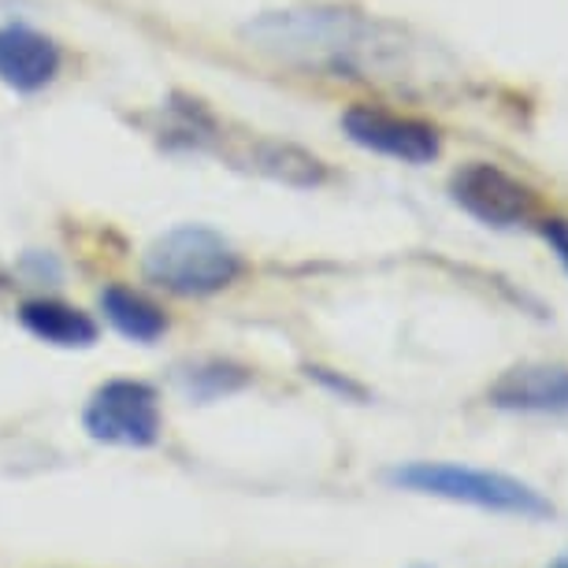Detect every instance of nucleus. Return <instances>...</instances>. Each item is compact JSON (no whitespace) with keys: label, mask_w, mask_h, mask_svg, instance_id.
I'll return each mask as SVG.
<instances>
[{"label":"nucleus","mask_w":568,"mask_h":568,"mask_svg":"<svg viewBox=\"0 0 568 568\" xmlns=\"http://www.w3.org/2000/svg\"><path fill=\"white\" fill-rule=\"evenodd\" d=\"M245 41L275 60L346 79H372L402 60L405 41L394 27L346 8H286L245 23Z\"/></svg>","instance_id":"f257e3e1"},{"label":"nucleus","mask_w":568,"mask_h":568,"mask_svg":"<svg viewBox=\"0 0 568 568\" xmlns=\"http://www.w3.org/2000/svg\"><path fill=\"white\" fill-rule=\"evenodd\" d=\"M387 484L409 495H427L443 501H460V506L501 513V517L520 520H554V501L524 484L517 476L490 468H468L454 465V460H409L387 471Z\"/></svg>","instance_id":"f03ea898"},{"label":"nucleus","mask_w":568,"mask_h":568,"mask_svg":"<svg viewBox=\"0 0 568 568\" xmlns=\"http://www.w3.org/2000/svg\"><path fill=\"white\" fill-rule=\"evenodd\" d=\"M242 275V256L209 227H175L145 253V278L179 297H209Z\"/></svg>","instance_id":"7ed1b4c3"},{"label":"nucleus","mask_w":568,"mask_h":568,"mask_svg":"<svg viewBox=\"0 0 568 568\" xmlns=\"http://www.w3.org/2000/svg\"><path fill=\"white\" fill-rule=\"evenodd\" d=\"M449 197L460 212L490 231H520L531 227L539 216V197L528 182L501 171L498 164H465L449 179Z\"/></svg>","instance_id":"20e7f679"},{"label":"nucleus","mask_w":568,"mask_h":568,"mask_svg":"<svg viewBox=\"0 0 568 568\" xmlns=\"http://www.w3.org/2000/svg\"><path fill=\"white\" fill-rule=\"evenodd\" d=\"M82 427L93 443L145 449L160 438V398L142 379H109L85 402Z\"/></svg>","instance_id":"39448f33"},{"label":"nucleus","mask_w":568,"mask_h":568,"mask_svg":"<svg viewBox=\"0 0 568 568\" xmlns=\"http://www.w3.org/2000/svg\"><path fill=\"white\" fill-rule=\"evenodd\" d=\"M342 131L353 145L368 149V153L402 160V164H432L443 153L438 131L424 120H409V115H394L387 109H372V104H353L342 115Z\"/></svg>","instance_id":"423d86ee"},{"label":"nucleus","mask_w":568,"mask_h":568,"mask_svg":"<svg viewBox=\"0 0 568 568\" xmlns=\"http://www.w3.org/2000/svg\"><path fill=\"white\" fill-rule=\"evenodd\" d=\"M487 402L501 413L568 416V368H557V364H517L487 390Z\"/></svg>","instance_id":"0eeeda50"},{"label":"nucleus","mask_w":568,"mask_h":568,"mask_svg":"<svg viewBox=\"0 0 568 568\" xmlns=\"http://www.w3.org/2000/svg\"><path fill=\"white\" fill-rule=\"evenodd\" d=\"M60 49L30 27H0V82L16 93H38L57 79Z\"/></svg>","instance_id":"6e6552de"},{"label":"nucleus","mask_w":568,"mask_h":568,"mask_svg":"<svg viewBox=\"0 0 568 568\" xmlns=\"http://www.w3.org/2000/svg\"><path fill=\"white\" fill-rule=\"evenodd\" d=\"M19 324L45 346L57 349H90L98 342V324L74 305L52 302V297H34L19 308Z\"/></svg>","instance_id":"1a4fd4ad"},{"label":"nucleus","mask_w":568,"mask_h":568,"mask_svg":"<svg viewBox=\"0 0 568 568\" xmlns=\"http://www.w3.org/2000/svg\"><path fill=\"white\" fill-rule=\"evenodd\" d=\"M101 313L123 338L142 342V346H153V342L168 331V316L160 313L149 297L126 291V286H104Z\"/></svg>","instance_id":"9d476101"},{"label":"nucleus","mask_w":568,"mask_h":568,"mask_svg":"<svg viewBox=\"0 0 568 568\" xmlns=\"http://www.w3.org/2000/svg\"><path fill=\"white\" fill-rule=\"evenodd\" d=\"M242 160L250 168L264 171V175L286 182V186H316V182H324V164L313 153L286 142H256Z\"/></svg>","instance_id":"9b49d317"},{"label":"nucleus","mask_w":568,"mask_h":568,"mask_svg":"<svg viewBox=\"0 0 568 568\" xmlns=\"http://www.w3.org/2000/svg\"><path fill=\"white\" fill-rule=\"evenodd\" d=\"M179 383L194 402H220V398H227V394L242 390L245 383H250V372L231 361H205V364H194V368H182Z\"/></svg>","instance_id":"f8f14e48"},{"label":"nucleus","mask_w":568,"mask_h":568,"mask_svg":"<svg viewBox=\"0 0 568 568\" xmlns=\"http://www.w3.org/2000/svg\"><path fill=\"white\" fill-rule=\"evenodd\" d=\"M305 375H308V379H316L320 387H327L331 394H338V398H349V402H368V390H364L361 383H353V379H346V375H338V372L324 368V364H308Z\"/></svg>","instance_id":"ddd939ff"},{"label":"nucleus","mask_w":568,"mask_h":568,"mask_svg":"<svg viewBox=\"0 0 568 568\" xmlns=\"http://www.w3.org/2000/svg\"><path fill=\"white\" fill-rule=\"evenodd\" d=\"M542 234V242L550 245V253L557 256V264L568 272V220L565 216H550V220H539L535 223Z\"/></svg>","instance_id":"4468645a"},{"label":"nucleus","mask_w":568,"mask_h":568,"mask_svg":"<svg viewBox=\"0 0 568 568\" xmlns=\"http://www.w3.org/2000/svg\"><path fill=\"white\" fill-rule=\"evenodd\" d=\"M23 272L34 278V283H60V264L45 253H30L23 261Z\"/></svg>","instance_id":"2eb2a0df"},{"label":"nucleus","mask_w":568,"mask_h":568,"mask_svg":"<svg viewBox=\"0 0 568 568\" xmlns=\"http://www.w3.org/2000/svg\"><path fill=\"white\" fill-rule=\"evenodd\" d=\"M546 568H568V554H561V557H554V561H550V565H546Z\"/></svg>","instance_id":"dca6fc26"},{"label":"nucleus","mask_w":568,"mask_h":568,"mask_svg":"<svg viewBox=\"0 0 568 568\" xmlns=\"http://www.w3.org/2000/svg\"><path fill=\"white\" fill-rule=\"evenodd\" d=\"M8 283V272H4V264H0V286H4Z\"/></svg>","instance_id":"f3484780"},{"label":"nucleus","mask_w":568,"mask_h":568,"mask_svg":"<svg viewBox=\"0 0 568 568\" xmlns=\"http://www.w3.org/2000/svg\"><path fill=\"white\" fill-rule=\"evenodd\" d=\"M413 568H432V565H413Z\"/></svg>","instance_id":"a211bd4d"}]
</instances>
